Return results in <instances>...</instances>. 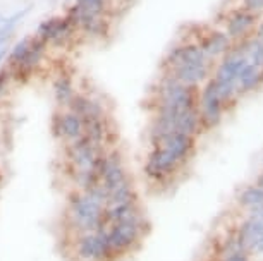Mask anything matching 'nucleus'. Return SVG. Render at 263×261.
<instances>
[{
    "mask_svg": "<svg viewBox=\"0 0 263 261\" xmlns=\"http://www.w3.org/2000/svg\"><path fill=\"white\" fill-rule=\"evenodd\" d=\"M48 45L45 42H42L40 38H36L33 34L31 38V45H29V50L24 57V61L19 64L16 69H11L14 81H26L33 76L34 72L38 71V67L42 66L43 58L47 55Z\"/></svg>",
    "mask_w": 263,
    "mask_h": 261,
    "instance_id": "2eb2a0df",
    "label": "nucleus"
},
{
    "mask_svg": "<svg viewBox=\"0 0 263 261\" xmlns=\"http://www.w3.org/2000/svg\"><path fill=\"white\" fill-rule=\"evenodd\" d=\"M66 2H72V0H66Z\"/></svg>",
    "mask_w": 263,
    "mask_h": 261,
    "instance_id": "2f4dec72",
    "label": "nucleus"
},
{
    "mask_svg": "<svg viewBox=\"0 0 263 261\" xmlns=\"http://www.w3.org/2000/svg\"><path fill=\"white\" fill-rule=\"evenodd\" d=\"M67 110L74 112L83 121V124H88V122L93 121L108 119L105 103L95 95H88V93H81V91H76V95H74L71 103H69Z\"/></svg>",
    "mask_w": 263,
    "mask_h": 261,
    "instance_id": "f8f14e48",
    "label": "nucleus"
},
{
    "mask_svg": "<svg viewBox=\"0 0 263 261\" xmlns=\"http://www.w3.org/2000/svg\"><path fill=\"white\" fill-rule=\"evenodd\" d=\"M253 36H255L258 42L263 43V19H260V23L256 24L255 31H253Z\"/></svg>",
    "mask_w": 263,
    "mask_h": 261,
    "instance_id": "c85d7f7f",
    "label": "nucleus"
},
{
    "mask_svg": "<svg viewBox=\"0 0 263 261\" xmlns=\"http://www.w3.org/2000/svg\"><path fill=\"white\" fill-rule=\"evenodd\" d=\"M237 7L245 9L248 12L258 14V16H263V0H239Z\"/></svg>",
    "mask_w": 263,
    "mask_h": 261,
    "instance_id": "a878e982",
    "label": "nucleus"
},
{
    "mask_svg": "<svg viewBox=\"0 0 263 261\" xmlns=\"http://www.w3.org/2000/svg\"><path fill=\"white\" fill-rule=\"evenodd\" d=\"M12 45V36H0V66L6 62Z\"/></svg>",
    "mask_w": 263,
    "mask_h": 261,
    "instance_id": "bb28decb",
    "label": "nucleus"
},
{
    "mask_svg": "<svg viewBox=\"0 0 263 261\" xmlns=\"http://www.w3.org/2000/svg\"><path fill=\"white\" fill-rule=\"evenodd\" d=\"M98 175H100V186L108 193L117 189L119 186L126 184L133 177L129 174L126 160L119 148H108L105 153L102 155L100 164H98Z\"/></svg>",
    "mask_w": 263,
    "mask_h": 261,
    "instance_id": "39448f33",
    "label": "nucleus"
},
{
    "mask_svg": "<svg viewBox=\"0 0 263 261\" xmlns=\"http://www.w3.org/2000/svg\"><path fill=\"white\" fill-rule=\"evenodd\" d=\"M260 19L261 16H258V14L248 12L245 9L236 6L234 9L227 11L220 28L229 34L232 42L237 43L253 36V31H255L256 24L260 23Z\"/></svg>",
    "mask_w": 263,
    "mask_h": 261,
    "instance_id": "1a4fd4ad",
    "label": "nucleus"
},
{
    "mask_svg": "<svg viewBox=\"0 0 263 261\" xmlns=\"http://www.w3.org/2000/svg\"><path fill=\"white\" fill-rule=\"evenodd\" d=\"M220 261H250V258H248L246 251H237V253H234V254H229V256L220 258Z\"/></svg>",
    "mask_w": 263,
    "mask_h": 261,
    "instance_id": "cd10ccee",
    "label": "nucleus"
},
{
    "mask_svg": "<svg viewBox=\"0 0 263 261\" xmlns=\"http://www.w3.org/2000/svg\"><path fill=\"white\" fill-rule=\"evenodd\" d=\"M31 12V6L21 7L19 11L9 14V16H0V36H14V31L17 26L26 19L28 14Z\"/></svg>",
    "mask_w": 263,
    "mask_h": 261,
    "instance_id": "4be33fe9",
    "label": "nucleus"
},
{
    "mask_svg": "<svg viewBox=\"0 0 263 261\" xmlns=\"http://www.w3.org/2000/svg\"><path fill=\"white\" fill-rule=\"evenodd\" d=\"M163 150L168 151L181 167H184L193 158L196 150V137L184 134V132H172L163 139L160 145Z\"/></svg>",
    "mask_w": 263,
    "mask_h": 261,
    "instance_id": "dca6fc26",
    "label": "nucleus"
},
{
    "mask_svg": "<svg viewBox=\"0 0 263 261\" xmlns=\"http://www.w3.org/2000/svg\"><path fill=\"white\" fill-rule=\"evenodd\" d=\"M105 203L88 191L72 189L67 196L66 222L71 235L93 232L103 225Z\"/></svg>",
    "mask_w": 263,
    "mask_h": 261,
    "instance_id": "f257e3e1",
    "label": "nucleus"
},
{
    "mask_svg": "<svg viewBox=\"0 0 263 261\" xmlns=\"http://www.w3.org/2000/svg\"><path fill=\"white\" fill-rule=\"evenodd\" d=\"M237 45L241 47L242 53H245V57L248 58V62L263 67V43L261 42H258L255 36H250L242 42H237Z\"/></svg>",
    "mask_w": 263,
    "mask_h": 261,
    "instance_id": "b1692460",
    "label": "nucleus"
},
{
    "mask_svg": "<svg viewBox=\"0 0 263 261\" xmlns=\"http://www.w3.org/2000/svg\"><path fill=\"white\" fill-rule=\"evenodd\" d=\"M72 253L79 261H116L102 229L72 235Z\"/></svg>",
    "mask_w": 263,
    "mask_h": 261,
    "instance_id": "20e7f679",
    "label": "nucleus"
},
{
    "mask_svg": "<svg viewBox=\"0 0 263 261\" xmlns=\"http://www.w3.org/2000/svg\"><path fill=\"white\" fill-rule=\"evenodd\" d=\"M0 16H2V14H0Z\"/></svg>",
    "mask_w": 263,
    "mask_h": 261,
    "instance_id": "473e14b6",
    "label": "nucleus"
},
{
    "mask_svg": "<svg viewBox=\"0 0 263 261\" xmlns=\"http://www.w3.org/2000/svg\"><path fill=\"white\" fill-rule=\"evenodd\" d=\"M261 235H263V218L260 215L251 213L239 225V229H237V232H236V239H237V243L241 244V248L248 253V251H251L255 248V244L258 243V239H260Z\"/></svg>",
    "mask_w": 263,
    "mask_h": 261,
    "instance_id": "f3484780",
    "label": "nucleus"
},
{
    "mask_svg": "<svg viewBox=\"0 0 263 261\" xmlns=\"http://www.w3.org/2000/svg\"><path fill=\"white\" fill-rule=\"evenodd\" d=\"M226 110V105L218 96L215 81L210 77L198 90V112H200L203 131H212L220 126L222 121H224Z\"/></svg>",
    "mask_w": 263,
    "mask_h": 261,
    "instance_id": "423d86ee",
    "label": "nucleus"
},
{
    "mask_svg": "<svg viewBox=\"0 0 263 261\" xmlns=\"http://www.w3.org/2000/svg\"><path fill=\"white\" fill-rule=\"evenodd\" d=\"M176 77L177 81L191 88H200L212 77L213 62H200V64H184V66L172 67L168 71H163Z\"/></svg>",
    "mask_w": 263,
    "mask_h": 261,
    "instance_id": "4468645a",
    "label": "nucleus"
},
{
    "mask_svg": "<svg viewBox=\"0 0 263 261\" xmlns=\"http://www.w3.org/2000/svg\"><path fill=\"white\" fill-rule=\"evenodd\" d=\"M253 251H256V253L263 254V235H261L260 239H258V243L255 244V248H253Z\"/></svg>",
    "mask_w": 263,
    "mask_h": 261,
    "instance_id": "c756f323",
    "label": "nucleus"
},
{
    "mask_svg": "<svg viewBox=\"0 0 263 261\" xmlns=\"http://www.w3.org/2000/svg\"><path fill=\"white\" fill-rule=\"evenodd\" d=\"M256 184L260 186V188H263V172L260 175H258V179H256Z\"/></svg>",
    "mask_w": 263,
    "mask_h": 261,
    "instance_id": "7c9ffc66",
    "label": "nucleus"
},
{
    "mask_svg": "<svg viewBox=\"0 0 263 261\" xmlns=\"http://www.w3.org/2000/svg\"><path fill=\"white\" fill-rule=\"evenodd\" d=\"M236 86H237L239 96L258 91L263 86V67L248 62L246 66L242 67V71L239 72V76H237Z\"/></svg>",
    "mask_w": 263,
    "mask_h": 261,
    "instance_id": "a211bd4d",
    "label": "nucleus"
},
{
    "mask_svg": "<svg viewBox=\"0 0 263 261\" xmlns=\"http://www.w3.org/2000/svg\"><path fill=\"white\" fill-rule=\"evenodd\" d=\"M182 167L177 164L176 158L163 150L162 146H150V151L146 155L143 172L146 179L153 184H165L177 174Z\"/></svg>",
    "mask_w": 263,
    "mask_h": 261,
    "instance_id": "0eeeda50",
    "label": "nucleus"
},
{
    "mask_svg": "<svg viewBox=\"0 0 263 261\" xmlns=\"http://www.w3.org/2000/svg\"><path fill=\"white\" fill-rule=\"evenodd\" d=\"M78 31L88 40H103L110 34V21L105 16H84L79 19Z\"/></svg>",
    "mask_w": 263,
    "mask_h": 261,
    "instance_id": "aec40b11",
    "label": "nucleus"
},
{
    "mask_svg": "<svg viewBox=\"0 0 263 261\" xmlns=\"http://www.w3.org/2000/svg\"><path fill=\"white\" fill-rule=\"evenodd\" d=\"M195 42L200 45L203 53H205V57L213 64L217 61H220V58L234 47V42L231 40V36L222 28L208 29V31L200 34V38Z\"/></svg>",
    "mask_w": 263,
    "mask_h": 261,
    "instance_id": "ddd939ff",
    "label": "nucleus"
},
{
    "mask_svg": "<svg viewBox=\"0 0 263 261\" xmlns=\"http://www.w3.org/2000/svg\"><path fill=\"white\" fill-rule=\"evenodd\" d=\"M100 229L105 232L108 246L117 259L124 254L133 253L141 244V239L145 237L146 232V218L145 215H141L131 220L107 224Z\"/></svg>",
    "mask_w": 263,
    "mask_h": 261,
    "instance_id": "f03ea898",
    "label": "nucleus"
},
{
    "mask_svg": "<svg viewBox=\"0 0 263 261\" xmlns=\"http://www.w3.org/2000/svg\"><path fill=\"white\" fill-rule=\"evenodd\" d=\"M12 83H14V77H12L11 69H9L7 66H2L0 67V102L6 98L9 90H11Z\"/></svg>",
    "mask_w": 263,
    "mask_h": 261,
    "instance_id": "393cba45",
    "label": "nucleus"
},
{
    "mask_svg": "<svg viewBox=\"0 0 263 261\" xmlns=\"http://www.w3.org/2000/svg\"><path fill=\"white\" fill-rule=\"evenodd\" d=\"M31 34H26V36L19 38L17 42H14L11 45V50H9V55H7V62L6 66L9 69H16L19 64L24 61L26 53L29 50V45H31Z\"/></svg>",
    "mask_w": 263,
    "mask_h": 261,
    "instance_id": "5701e85b",
    "label": "nucleus"
},
{
    "mask_svg": "<svg viewBox=\"0 0 263 261\" xmlns=\"http://www.w3.org/2000/svg\"><path fill=\"white\" fill-rule=\"evenodd\" d=\"M210 62L205 57V53L195 40H184L176 45H172L165 52V57L162 61V71H168L172 67L184 66V64H200Z\"/></svg>",
    "mask_w": 263,
    "mask_h": 261,
    "instance_id": "9b49d317",
    "label": "nucleus"
},
{
    "mask_svg": "<svg viewBox=\"0 0 263 261\" xmlns=\"http://www.w3.org/2000/svg\"><path fill=\"white\" fill-rule=\"evenodd\" d=\"M52 93H53V100H55L57 107L61 108V110L62 108H67L74 95H76V85H74L71 74L59 72L57 76L53 77Z\"/></svg>",
    "mask_w": 263,
    "mask_h": 261,
    "instance_id": "6ab92c4d",
    "label": "nucleus"
},
{
    "mask_svg": "<svg viewBox=\"0 0 263 261\" xmlns=\"http://www.w3.org/2000/svg\"><path fill=\"white\" fill-rule=\"evenodd\" d=\"M76 31L78 29L72 26L66 16H50L38 24L34 36L50 47L64 48L72 42Z\"/></svg>",
    "mask_w": 263,
    "mask_h": 261,
    "instance_id": "6e6552de",
    "label": "nucleus"
},
{
    "mask_svg": "<svg viewBox=\"0 0 263 261\" xmlns=\"http://www.w3.org/2000/svg\"><path fill=\"white\" fill-rule=\"evenodd\" d=\"M237 203L245 210H250L251 213H255L263 206V188H260L258 184L246 186L237 196Z\"/></svg>",
    "mask_w": 263,
    "mask_h": 261,
    "instance_id": "412c9836",
    "label": "nucleus"
},
{
    "mask_svg": "<svg viewBox=\"0 0 263 261\" xmlns=\"http://www.w3.org/2000/svg\"><path fill=\"white\" fill-rule=\"evenodd\" d=\"M52 134L62 145H69L84 136V124L74 112L67 108H59L52 117Z\"/></svg>",
    "mask_w": 263,
    "mask_h": 261,
    "instance_id": "9d476101",
    "label": "nucleus"
},
{
    "mask_svg": "<svg viewBox=\"0 0 263 261\" xmlns=\"http://www.w3.org/2000/svg\"><path fill=\"white\" fill-rule=\"evenodd\" d=\"M107 150L97 146L86 136L81 139L64 145V155H66L69 174L74 172H98V164H100L102 155Z\"/></svg>",
    "mask_w": 263,
    "mask_h": 261,
    "instance_id": "7ed1b4c3",
    "label": "nucleus"
}]
</instances>
